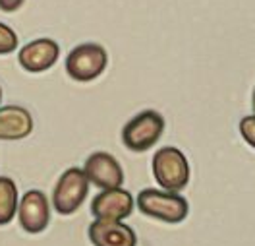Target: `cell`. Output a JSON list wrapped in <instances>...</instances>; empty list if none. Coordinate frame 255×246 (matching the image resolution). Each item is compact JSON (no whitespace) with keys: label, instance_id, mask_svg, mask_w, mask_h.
<instances>
[{"label":"cell","instance_id":"1","mask_svg":"<svg viewBox=\"0 0 255 246\" xmlns=\"http://www.w3.org/2000/svg\"><path fill=\"white\" fill-rule=\"evenodd\" d=\"M137 210L147 217H153L162 223H182L190 214V204L180 192L143 188L135 198Z\"/></svg>","mask_w":255,"mask_h":246},{"label":"cell","instance_id":"2","mask_svg":"<svg viewBox=\"0 0 255 246\" xmlns=\"http://www.w3.org/2000/svg\"><path fill=\"white\" fill-rule=\"evenodd\" d=\"M153 177L162 190L182 192L191 177L188 157L178 148L166 146L153 155Z\"/></svg>","mask_w":255,"mask_h":246},{"label":"cell","instance_id":"3","mask_svg":"<svg viewBox=\"0 0 255 246\" xmlns=\"http://www.w3.org/2000/svg\"><path fill=\"white\" fill-rule=\"evenodd\" d=\"M164 126V116L160 113L153 109L141 111L131 120H128L126 126L122 128V142L129 151L143 153L162 138Z\"/></svg>","mask_w":255,"mask_h":246},{"label":"cell","instance_id":"4","mask_svg":"<svg viewBox=\"0 0 255 246\" xmlns=\"http://www.w3.org/2000/svg\"><path fill=\"white\" fill-rule=\"evenodd\" d=\"M89 179L85 171L80 167L66 169L54 186L52 192V206L60 215L76 214L83 206L89 194Z\"/></svg>","mask_w":255,"mask_h":246},{"label":"cell","instance_id":"5","mask_svg":"<svg viewBox=\"0 0 255 246\" xmlns=\"http://www.w3.org/2000/svg\"><path fill=\"white\" fill-rule=\"evenodd\" d=\"M109 64V54L99 43H81L66 58V72L76 82H93Z\"/></svg>","mask_w":255,"mask_h":246},{"label":"cell","instance_id":"6","mask_svg":"<svg viewBox=\"0 0 255 246\" xmlns=\"http://www.w3.org/2000/svg\"><path fill=\"white\" fill-rule=\"evenodd\" d=\"M17 219L21 229L29 235H39L50 223V204L45 192L27 190L17 204Z\"/></svg>","mask_w":255,"mask_h":246},{"label":"cell","instance_id":"7","mask_svg":"<svg viewBox=\"0 0 255 246\" xmlns=\"http://www.w3.org/2000/svg\"><path fill=\"white\" fill-rule=\"evenodd\" d=\"M83 171H85L89 182L95 184L97 188H101V190L118 188V186L124 184L122 165L118 163V159L114 155L107 153V151H95V153H91L85 159Z\"/></svg>","mask_w":255,"mask_h":246},{"label":"cell","instance_id":"8","mask_svg":"<svg viewBox=\"0 0 255 246\" xmlns=\"http://www.w3.org/2000/svg\"><path fill=\"white\" fill-rule=\"evenodd\" d=\"M133 196L122 186L101 190L91 202V214L95 219H128L133 214Z\"/></svg>","mask_w":255,"mask_h":246},{"label":"cell","instance_id":"9","mask_svg":"<svg viewBox=\"0 0 255 246\" xmlns=\"http://www.w3.org/2000/svg\"><path fill=\"white\" fill-rule=\"evenodd\" d=\"M58 56H60L58 43L54 39L41 37L19 49L17 62L23 70H27L31 74H39V72H47L48 68L56 64Z\"/></svg>","mask_w":255,"mask_h":246},{"label":"cell","instance_id":"10","mask_svg":"<svg viewBox=\"0 0 255 246\" xmlns=\"http://www.w3.org/2000/svg\"><path fill=\"white\" fill-rule=\"evenodd\" d=\"M89 241L93 246H135L133 229L118 219H95L89 225Z\"/></svg>","mask_w":255,"mask_h":246},{"label":"cell","instance_id":"11","mask_svg":"<svg viewBox=\"0 0 255 246\" xmlns=\"http://www.w3.org/2000/svg\"><path fill=\"white\" fill-rule=\"evenodd\" d=\"M33 132V116L27 109L8 105L0 107V142L23 140Z\"/></svg>","mask_w":255,"mask_h":246},{"label":"cell","instance_id":"12","mask_svg":"<svg viewBox=\"0 0 255 246\" xmlns=\"http://www.w3.org/2000/svg\"><path fill=\"white\" fill-rule=\"evenodd\" d=\"M17 186L10 177H0V225H8L17 214Z\"/></svg>","mask_w":255,"mask_h":246},{"label":"cell","instance_id":"13","mask_svg":"<svg viewBox=\"0 0 255 246\" xmlns=\"http://www.w3.org/2000/svg\"><path fill=\"white\" fill-rule=\"evenodd\" d=\"M17 49V35L16 31L0 21V54H10Z\"/></svg>","mask_w":255,"mask_h":246},{"label":"cell","instance_id":"14","mask_svg":"<svg viewBox=\"0 0 255 246\" xmlns=\"http://www.w3.org/2000/svg\"><path fill=\"white\" fill-rule=\"evenodd\" d=\"M240 134L248 142V146H252L255 149V115L244 116L240 120Z\"/></svg>","mask_w":255,"mask_h":246},{"label":"cell","instance_id":"15","mask_svg":"<svg viewBox=\"0 0 255 246\" xmlns=\"http://www.w3.org/2000/svg\"><path fill=\"white\" fill-rule=\"evenodd\" d=\"M23 2L25 0H0V10L2 12H16V10H19L21 6H23Z\"/></svg>","mask_w":255,"mask_h":246},{"label":"cell","instance_id":"16","mask_svg":"<svg viewBox=\"0 0 255 246\" xmlns=\"http://www.w3.org/2000/svg\"><path fill=\"white\" fill-rule=\"evenodd\" d=\"M252 105H254V115H255V89H254V101H252Z\"/></svg>","mask_w":255,"mask_h":246},{"label":"cell","instance_id":"17","mask_svg":"<svg viewBox=\"0 0 255 246\" xmlns=\"http://www.w3.org/2000/svg\"><path fill=\"white\" fill-rule=\"evenodd\" d=\"M0 103H2V87H0Z\"/></svg>","mask_w":255,"mask_h":246}]
</instances>
